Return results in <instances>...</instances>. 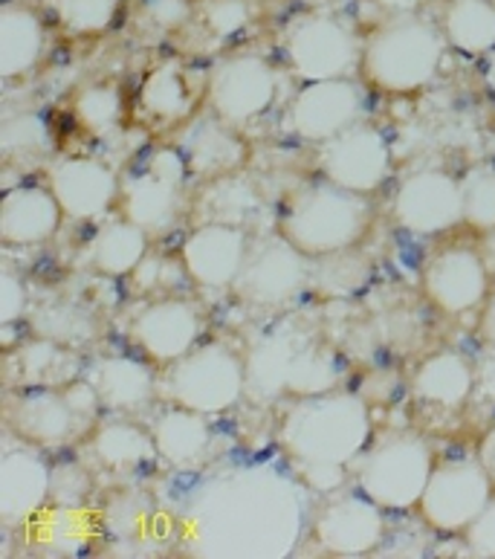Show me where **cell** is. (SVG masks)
I'll return each instance as SVG.
<instances>
[{"label": "cell", "instance_id": "cell-28", "mask_svg": "<svg viewBox=\"0 0 495 559\" xmlns=\"http://www.w3.org/2000/svg\"><path fill=\"white\" fill-rule=\"evenodd\" d=\"M44 33L41 15L26 3L3 0L0 7V75L12 82L21 75L33 73L44 56Z\"/></svg>", "mask_w": 495, "mask_h": 559}, {"label": "cell", "instance_id": "cell-47", "mask_svg": "<svg viewBox=\"0 0 495 559\" xmlns=\"http://www.w3.org/2000/svg\"><path fill=\"white\" fill-rule=\"evenodd\" d=\"M479 331L484 345H495V296H490V301L484 305V310H481Z\"/></svg>", "mask_w": 495, "mask_h": 559}, {"label": "cell", "instance_id": "cell-13", "mask_svg": "<svg viewBox=\"0 0 495 559\" xmlns=\"http://www.w3.org/2000/svg\"><path fill=\"white\" fill-rule=\"evenodd\" d=\"M209 108L229 126L264 117L278 96V73L258 52H229L209 73Z\"/></svg>", "mask_w": 495, "mask_h": 559}, {"label": "cell", "instance_id": "cell-51", "mask_svg": "<svg viewBox=\"0 0 495 559\" xmlns=\"http://www.w3.org/2000/svg\"><path fill=\"white\" fill-rule=\"evenodd\" d=\"M487 264L490 270L495 273V233H490V243H487Z\"/></svg>", "mask_w": 495, "mask_h": 559}, {"label": "cell", "instance_id": "cell-41", "mask_svg": "<svg viewBox=\"0 0 495 559\" xmlns=\"http://www.w3.org/2000/svg\"><path fill=\"white\" fill-rule=\"evenodd\" d=\"M50 145V131L38 114L21 110V114H7L0 126V148L3 157H24V154H38Z\"/></svg>", "mask_w": 495, "mask_h": 559}, {"label": "cell", "instance_id": "cell-12", "mask_svg": "<svg viewBox=\"0 0 495 559\" xmlns=\"http://www.w3.org/2000/svg\"><path fill=\"white\" fill-rule=\"evenodd\" d=\"M495 496V481L479 459L435 464L418 510L437 534H461Z\"/></svg>", "mask_w": 495, "mask_h": 559}, {"label": "cell", "instance_id": "cell-31", "mask_svg": "<svg viewBox=\"0 0 495 559\" xmlns=\"http://www.w3.org/2000/svg\"><path fill=\"white\" fill-rule=\"evenodd\" d=\"M152 432L160 459L177 469L197 467L212 450L209 415L185 409V406H174L160 415Z\"/></svg>", "mask_w": 495, "mask_h": 559}, {"label": "cell", "instance_id": "cell-17", "mask_svg": "<svg viewBox=\"0 0 495 559\" xmlns=\"http://www.w3.org/2000/svg\"><path fill=\"white\" fill-rule=\"evenodd\" d=\"M316 543L334 557H362L379 548L386 536V516L377 501L365 492L334 490L328 501H322L313 522Z\"/></svg>", "mask_w": 495, "mask_h": 559}, {"label": "cell", "instance_id": "cell-8", "mask_svg": "<svg viewBox=\"0 0 495 559\" xmlns=\"http://www.w3.org/2000/svg\"><path fill=\"white\" fill-rule=\"evenodd\" d=\"M435 455L426 438L395 432L377 441L357 467V487L383 510H412L423 499Z\"/></svg>", "mask_w": 495, "mask_h": 559}, {"label": "cell", "instance_id": "cell-30", "mask_svg": "<svg viewBox=\"0 0 495 559\" xmlns=\"http://www.w3.org/2000/svg\"><path fill=\"white\" fill-rule=\"evenodd\" d=\"M87 450L93 461L110 473H134L160 459L154 432L128 418H113L96 426L87 435Z\"/></svg>", "mask_w": 495, "mask_h": 559}, {"label": "cell", "instance_id": "cell-49", "mask_svg": "<svg viewBox=\"0 0 495 559\" xmlns=\"http://www.w3.org/2000/svg\"><path fill=\"white\" fill-rule=\"evenodd\" d=\"M379 7L391 9L395 15H409V12H414L418 9V0H377Z\"/></svg>", "mask_w": 495, "mask_h": 559}, {"label": "cell", "instance_id": "cell-29", "mask_svg": "<svg viewBox=\"0 0 495 559\" xmlns=\"http://www.w3.org/2000/svg\"><path fill=\"white\" fill-rule=\"evenodd\" d=\"M479 385L475 368L461 350L444 348L426 357L414 371L412 392L418 401L432 403L437 409H461Z\"/></svg>", "mask_w": 495, "mask_h": 559}, {"label": "cell", "instance_id": "cell-11", "mask_svg": "<svg viewBox=\"0 0 495 559\" xmlns=\"http://www.w3.org/2000/svg\"><path fill=\"white\" fill-rule=\"evenodd\" d=\"M311 284V259L285 235H255L232 290L244 305L278 310L293 305Z\"/></svg>", "mask_w": 495, "mask_h": 559}, {"label": "cell", "instance_id": "cell-32", "mask_svg": "<svg viewBox=\"0 0 495 559\" xmlns=\"http://www.w3.org/2000/svg\"><path fill=\"white\" fill-rule=\"evenodd\" d=\"M148 238L152 235L145 233L143 226H136L134 221L113 217L93 233L90 247H87L90 267L108 278L134 276V270L148 255Z\"/></svg>", "mask_w": 495, "mask_h": 559}, {"label": "cell", "instance_id": "cell-1", "mask_svg": "<svg viewBox=\"0 0 495 559\" xmlns=\"http://www.w3.org/2000/svg\"><path fill=\"white\" fill-rule=\"evenodd\" d=\"M304 525V492L267 464L229 467L183 501L177 536L197 557H287Z\"/></svg>", "mask_w": 495, "mask_h": 559}, {"label": "cell", "instance_id": "cell-14", "mask_svg": "<svg viewBox=\"0 0 495 559\" xmlns=\"http://www.w3.org/2000/svg\"><path fill=\"white\" fill-rule=\"evenodd\" d=\"M391 217L412 235H444L463 224L461 180L440 168H418L397 186Z\"/></svg>", "mask_w": 495, "mask_h": 559}, {"label": "cell", "instance_id": "cell-15", "mask_svg": "<svg viewBox=\"0 0 495 559\" xmlns=\"http://www.w3.org/2000/svg\"><path fill=\"white\" fill-rule=\"evenodd\" d=\"M319 168L330 183L371 194L391 175V145L377 126L360 119L334 140L322 142Z\"/></svg>", "mask_w": 495, "mask_h": 559}, {"label": "cell", "instance_id": "cell-25", "mask_svg": "<svg viewBox=\"0 0 495 559\" xmlns=\"http://www.w3.org/2000/svg\"><path fill=\"white\" fill-rule=\"evenodd\" d=\"M61 203L50 186H9L0 198V238L9 247L50 241L61 226Z\"/></svg>", "mask_w": 495, "mask_h": 559}, {"label": "cell", "instance_id": "cell-22", "mask_svg": "<svg viewBox=\"0 0 495 559\" xmlns=\"http://www.w3.org/2000/svg\"><path fill=\"white\" fill-rule=\"evenodd\" d=\"M52 499V473L29 447H7L0 459V522L26 525Z\"/></svg>", "mask_w": 495, "mask_h": 559}, {"label": "cell", "instance_id": "cell-16", "mask_svg": "<svg viewBox=\"0 0 495 559\" xmlns=\"http://www.w3.org/2000/svg\"><path fill=\"white\" fill-rule=\"evenodd\" d=\"M362 110H365V93L351 75L307 82L287 108V128L299 140L322 145L325 140H334L336 134L357 126Z\"/></svg>", "mask_w": 495, "mask_h": 559}, {"label": "cell", "instance_id": "cell-18", "mask_svg": "<svg viewBox=\"0 0 495 559\" xmlns=\"http://www.w3.org/2000/svg\"><path fill=\"white\" fill-rule=\"evenodd\" d=\"M203 334V313L197 301L185 296H160L136 310L131 319V340L154 362H174L197 345Z\"/></svg>", "mask_w": 495, "mask_h": 559}, {"label": "cell", "instance_id": "cell-20", "mask_svg": "<svg viewBox=\"0 0 495 559\" xmlns=\"http://www.w3.org/2000/svg\"><path fill=\"white\" fill-rule=\"evenodd\" d=\"M252 238L246 229L227 224H201L180 247V261L194 284L209 290H227L238 282L250 255Z\"/></svg>", "mask_w": 495, "mask_h": 559}, {"label": "cell", "instance_id": "cell-7", "mask_svg": "<svg viewBox=\"0 0 495 559\" xmlns=\"http://www.w3.org/2000/svg\"><path fill=\"white\" fill-rule=\"evenodd\" d=\"M101 401L93 383L73 380L59 389H29L7 403V424L21 441L33 447H64L73 438H87L96 424Z\"/></svg>", "mask_w": 495, "mask_h": 559}, {"label": "cell", "instance_id": "cell-23", "mask_svg": "<svg viewBox=\"0 0 495 559\" xmlns=\"http://www.w3.org/2000/svg\"><path fill=\"white\" fill-rule=\"evenodd\" d=\"M201 224H227L246 229L250 235L273 233L276 215L269 210L267 198L261 194L258 183L241 171L215 177L197 198Z\"/></svg>", "mask_w": 495, "mask_h": 559}, {"label": "cell", "instance_id": "cell-27", "mask_svg": "<svg viewBox=\"0 0 495 559\" xmlns=\"http://www.w3.org/2000/svg\"><path fill=\"white\" fill-rule=\"evenodd\" d=\"M26 545L38 554H56V557H73L87 551L99 534V516L82 504H61L52 508L44 504L29 522H26Z\"/></svg>", "mask_w": 495, "mask_h": 559}, {"label": "cell", "instance_id": "cell-19", "mask_svg": "<svg viewBox=\"0 0 495 559\" xmlns=\"http://www.w3.org/2000/svg\"><path fill=\"white\" fill-rule=\"evenodd\" d=\"M487 259L470 247H449L428 259L423 267V290L428 301L444 313H467L475 310L490 293Z\"/></svg>", "mask_w": 495, "mask_h": 559}, {"label": "cell", "instance_id": "cell-21", "mask_svg": "<svg viewBox=\"0 0 495 559\" xmlns=\"http://www.w3.org/2000/svg\"><path fill=\"white\" fill-rule=\"evenodd\" d=\"M47 186L61 203L64 215L76 221H96L117 203L122 183L117 171L93 157H64L47 168Z\"/></svg>", "mask_w": 495, "mask_h": 559}, {"label": "cell", "instance_id": "cell-6", "mask_svg": "<svg viewBox=\"0 0 495 559\" xmlns=\"http://www.w3.org/2000/svg\"><path fill=\"white\" fill-rule=\"evenodd\" d=\"M246 392V359L224 343L194 345L160 374V397L174 406L224 415Z\"/></svg>", "mask_w": 495, "mask_h": 559}, {"label": "cell", "instance_id": "cell-37", "mask_svg": "<svg viewBox=\"0 0 495 559\" xmlns=\"http://www.w3.org/2000/svg\"><path fill=\"white\" fill-rule=\"evenodd\" d=\"M73 117L93 136L113 134L122 122V93L117 84H87L73 96Z\"/></svg>", "mask_w": 495, "mask_h": 559}, {"label": "cell", "instance_id": "cell-40", "mask_svg": "<svg viewBox=\"0 0 495 559\" xmlns=\"http://www.w3.org/2000/svg\"><path fill=\"white\" fill-rule=\"evenodd\" d=\"M59 24L73 35H101L119 12V0H50Z\"/></svg>", "mask_w": 495, "mask_h": 559}, {"label": "cell", "instance_id": "cell-2", "mask_svg": "<svg viewBox=\"0 0 495 559\" xmlns=\"http://www.w3.org/2000/svg\"><path fill=\"white\" fill-rule=\"evenodd\" d=\"M371 441V412L360 394L330 392L295 397L281 415L278 443L299 467L304 487L334 492L345 485V467Z\"/></svg>", "mask_w": 495, "mask_h": 559}, {"label": "cell", "instance_id": "cell-45", "mask_svg": "<svg viewBox=\"0 0 495 559\" xmlns=\"http://www.w3.org/2000/svg\"><path fill=\"white\" fill-rule=\"evenodd\" d=\"M463 539H467V551L472 557L495 559V496L487 508L481 510V516L463 531Z\"/></svg>", "mask_w": 495, "mask_h": 559}, {"label": "cell", "instance_id": "cell-38", "mask_svg": "<svg viewBox=\"0 0 495 559\" xmlns=\"http://www.w3.org/2000/svg\"><path fill=\"white\" fill-rule=\"evenodd\" d=\"M463 224L495 233V163H475L463 171Z\"/></svg>", "mask_w": 495, "mask_h": 559}, {"label": "cell", "instance_id": "cell-35", "mask_svg": "<svg viewBox=\"0 0 495 559\" xmlns=\"http://www.w3.org/2000/svg\"><path fill=\"white\" fill-rule=\"evenodd\" d=\"M17 368H21V383L35 385V389H59V385L79 380L82 362H79L76 350L70 345L38 336L35 343L21 345Z\"/></svg>", "mask_w": 495, "mask_h": 559}, {"label": "cell", "instance_id": "cell-9", "mask_svg": "<svg viewBox=\"0 0 495 559\" xmlns=\"http://www.w3.org/2000/svg\"><path fill=\"white\" fill-rule=\"evenodd\" d=\"M285 56L302 82H325L360 68L362 44L345 17L313 9L287 24Z\"/></svg>", "mask_w": 495, "mask_h": 559}, {"label": "cell", "instance_id": "cell-24", "mask_svg": "<svg viewBox=\"0 0 495 559\" xmlns=\"http://www.w3.org/2000/svg\"><path fill=\"white\" fill-rule=\"evenodd\" d=\"M227 119H220L215 110L212 117H194L185 122V128L177 134V148L183 151L189 171L194 177H224L232 171H241L250 157L246 142L232 131Z\"/></svg>", "mask_w": 495, "mask_h": 559}, {"label": "cell", "instance_id": "cell-4", "mask_svg": "<svg viewBox=\"0 0 495 559\" xmlns=\"http://www.w3.org/2000/svg\"><path fill=\"white\" fill-rule=\"evenodd\" d=\"M446 47L444 29L426 17L391 15L362 44V79L379 93H418L437 79Z\"/></svg>", "mask_w": 495, "mask_h": 559}, {"label": "cell", "instance_id": "cell-46", "mask_svg": "<svg viewBox=\"0 0 495 559\" xmlns=\"http://www.w3.org/2000/svg\"><path fill=\"white\" fill-rule=\"evenodd\" d=\"M475 377H479V389L487 394V401L495 403V345H484L475 366Z\"/></svg>", "mask_w": 495, "mask_h": 559}, {"label": "cell", "instance_id": "cell-5", "mask_svg": "<svg viewBox=\"0 0 495 559\" xmlns=\"http://www.w3.org/2000/svg\"><path fill=\"white\" fill-rule=\"evenodd\" d=\"M374 210L365 194L322 180L302 186L281 212V235L307 259L353 250L365 238Z\"/></svg>", "mask_w": 495, "mask_h": 559}, {"label": "cell", "instance_id": "cell-48", "mask_svg": "<svg viewBox=\"0 0 495 559\" xmlns=\"http://www.w3.org/2000/svg\"><path fill=\"white\" fill-rule=\"evenodd\" d=\"M479 461H481V464H484V469H487L490 478H493V481H495V426H493V429H490L487 435H484V438H481V443H479Z\"/></svg>", "mask_w": 495, "mask_h": 559}, {"label": "cell", "instance_id": "cell-39", "mask_svg": "<svg viewBox=\"0 0 495 559\" xmlns=\"http://www.w3.org/2000/svg\"><path fill=\"white\" fill-rule=\"evenodd\" d=\"M365 278H369V264L351 250L311 259V282L316 284V290L334 296V299L357 293Z\"/></svg>", "mask_w": 495, "mask_h": 559}, {"label": "cell", "instance_id": "cell-36", "mask_svg": "<svg viewBox=\"0 0 495 559\" xmlns=\"http://www.w3.org/2000/svg\"><path fill=\"white\" fill-rule=\"evenodd\" d=\"M33 328L38 336L56 340L61 345H84L96 336V319L76 301H52L33 313Z\"/></svg>", "mask_w": 495, "mask_h": 559}, {"label": "cell", "instance_id": "cell-42", "mask_svg": "<svg viewBox=\"0 0 495 559\" xmlns=\"http://www.w3.org/2000/svg\"><path fill=\"white\" fill-rule=\"evenodd\" d=\"M252 9L246 0H206L201 9L203 26L209 29L215 38L227 41L232 35H238L250 24Z\"/></svg>", "mask_w": 495, "mask_h": 559}, {"label": "cell", "instance_id": "cell-26", "mask_svg": "<svg viewBox=\"0 0 495 559\" xmlns=\"http://www.w3.org/2000/svg\"><path fill=\"white\" fill-rule=\"evenodd\" d=\"M87 380L93 383L105 409L110 412H140L145 409L154 397H160V377L152 368L134 357H108L93 359L87 368Z\"/></svg>", "mask_w": 495, "mask_h": 559}, {"label": "cell", "instance_id": "cell-50", "mask_svg": "<svg viewBox=\"0 0 495 559\" xmlns=\"http://www.w3.org/2000/svg\"><path fill=\"white\" fill-rule=\"evenodd\" d=\"M484 79H487L490 93L495 96V50L487 56V68H484Z\"/></svg>", "mask_w": 495, "mask_h": 559}, {"label": "cell", "instance_id": "cell-43", "mask_svg": "<svg viewBox=\"0 0 495 559\" xmlns=\"http://www.w3.org/2000/svg\"><path fill=\"white\" fill-rule=\"evenodd\" d=\"M192 0H145L143 15L160 33H174L192 21Z\"/></svg>", "mask_w": 495, "mask_h": 559}, {"label": "cell", "instance_id": "cell-34", "mask_svg": "<svg viewBox=\"0 0 495 559\" xmlns=\"http://www.w3.org/2000/svg\"><path fill=\"white\" fill-rule=\"evenodd\" d=\"M192 102L194 87L189 82V73L171 61L148 70L140 84V108L154 122H180L192 114Z\"/></svg>", "mask_w": 495, "mask_h": 559}, {"label": "cell", "instance_id": "cell-10", "mask_svg": "<svg viewBox=\"0 0 495 559\" xmlns=\"http://www.w3.org/2000/svg\"><path fill=\"white\" fill-rule=\"evenodd\" d=\"M189 163L177 145L148 154L145 166L122 180V212L148 235H166L185 210V177Z\"/></svg>", "mask_w": 495, "mask_h": 559}, {"label": "cell", "instance_id": "cell-44", "mask_svg": "<svg viewBox=\"0 0 495 559\" xmlns=\"http://www.w3.org/2000/svg\"><path fill=\"white\" fill-rule=\"evenodd\" d=\"M26 284L12 267L0 270V325H15L26 313Z\"/></svg>", "mask_w": 495, "mask_h": 559}, {"label": "cell", "instance_id": "cell-33", "mask_svg": "<svg viewBox=\"0 0 495 559\" xmlns=\"http://www.w3.org/2000/svg\"><path fill=\"white\" fill-rule=\"evenodd\" d=\"M440 29L458 52L490 56L495 50V0H446Z\"/></svg>", "mask_w": 495, "mask_h": 559}, {"label": "cell", "instance_id": "cell-3", "mask_svg": "<svg viewBox=\"0 0 495 559\" xmlns=\"http://www.w3.org/2000/svg\"><path fill=\"white\" fill-rule=\"evenodd\" d=\"M339 380L334 350L295 322L267 328L246 354V392L261 403L330 392Z\"/></svg>", "mask_w": 495, "mask_h": 559}]
</instances>
